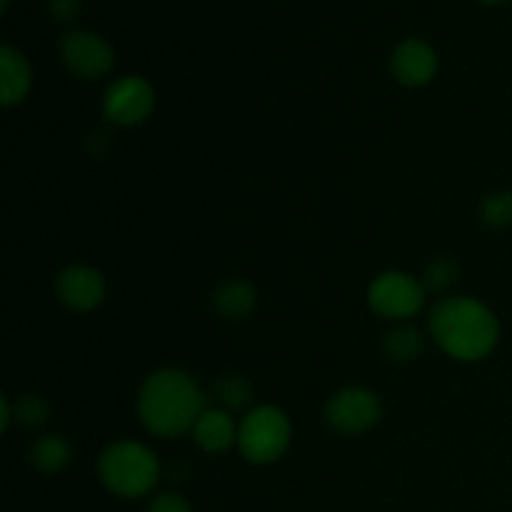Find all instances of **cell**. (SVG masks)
Masks as SVG:
<instances>
[{"label": "cell", "mask_w": 512, "mask_h": 512, "mask_svg": "<svg viewBox=\"0 0 512 512\" xmlns=\"http://www.w3.org/2000/svg\"><path fill=\"white\" fill-rule=\"evenodd\" d=\"M205 410L208 408L203 390L183 370H155L140 385L138 415L145 428L158 438H178L188 433Z\"/></svg>", "instance_id": "obj_1"}, {"label": "cell", "mask_w": 512, "mask_h": 512, "mask_svg": "<svg viewBox=\"0 0 512 512\" xmlns=\"http://www.w3.org/2000/svg\"><path fill=\"white\" fill-rule=\"evenodd\" d=\"M428 325L440 350L463 363L488 358L500 340V325L493 310L468 295H455L435 303Z\"/></svg>", "instance_id": "obj_2"}, {"label": "cell", "mask_w": 512, "mask_h": 512, "mask_svg": "<svg viewBox=\"0 0 512 512\" xmlns=\"http://www.w3.org/2000/svg\"><path fill=\"white\" fill-rule=\"evenodd\" d=\"M98 478L113 495L135 500L148 495L160 480V463L155 453L133 440L108 445L98 458Z\"/></svg>", "instance_id": "obj_3"}, {"label": "cell", "mask_w": 512, "mask_h": 512, "mask_svg": "<svg viewBox=\"0 0 512 512\" xmlns=\"http://www.w3.org/2000/svg\"><path fill=\"white\" fill-rule=\"evenodd\" d=\"M290 420L275 405L253 408L238 425V450L248 463L270 465L285 455L290 445Z\"/></svg>", "instance_id": "obj_4"}, {"label": "cell", "mask_w": 512, "mask_h": 512, "mask_svg": "<svg viewBox=\"0 0 512 512\" xmlns=\"http://www.w3.org/2000/svg\"><path fill=\"white\" fill-rule=\"evenodd\" d=\"M370 310L380 318L408 320L420 313L425 303V288L418 278L400 270L380 273L368 288Z\"/></svg>", "instance_id": "obj_5"}, {"label": "cell", "mask_w": 512, "mask_h": 512, "mask_svg": "<svg viewBox=\"0 0 512 512\" xmlns=\"http://www.w3.org/2000/svg\"><path fill=\"white\" fill-rule=\"evenodd\" d=\"M155 108V90L140 75H123L103 95V115L108 123L133 128L145 123Z\"/></svg>", "instance_id": "obj_6"}, {"label": "cell", "mask_w": 512, "mask_h": 512, "mask_svg": "<svg viewBox=\"0 0 512 512\" xmlns=\"http://www.w3.org/2000/svg\"><path fill=\"white\" fill-rule=\"evenodd\" d=\"M60 60L73 75L83 80H98L115 65V53L105 38L90 30H68L58 43Z\"/></svg>", "instance_id": "obj_7"}, {"label": "cell", "mask_w": 512, "mask_h": 512, "mask_svg": "<svg viewBox=\"0 0 512 512\" xmlns=\"http://www.w3.org/2000/svg\"><path fill=\"white\" fill-rule=\"evenodd\" d=\"M383 415V403L370 388H343L325 405V420L333 430L360 435L373 428Z\"/></svg>", "instance_id": "obj_8"}, {"label": "cell", "mask_w": 512, "mask_h": 512, "mask_svg": "<svg viewBox=\"0 0 512 512\" xmlns=\"http://www.w3.org/2000/svg\"><path fill=\"white\" fill-rule=\"evenodd\" d=\"M55 295L65 308L75 313H90L105 300V278L90 265H68L55 278Z\"/></svg>", "instance_id": "obj_9"}, {"label": "cell", "mask_w": 512, "mask_h": 512, "mask_svg": "<svg viewBox=\"0 0 512 512\" xmlns=\"http://www.w3.org/2000/svg\"><path fill=\"white\" fill-rule=\"evenodd\" d=\"M393 75L408 88H423L438 73V53L425 40H405L393 50Z\"/></svg>", "instance_id": "obj_10"}, {"label": "cell", "mask_w": 512, "mask_h": 512, "mask_svg": "<svg viewBox=\"0 0 512 512\" xmlns=\"http://www.w3.org/2000/svg\"><path fill=\"white\" fill-rule=\"evenodd\" d=\"M33 85V70L28 58L13 45L0 48V103L15 108L23 103Z\"/></svg>", "instance_id": "obj_11"}, {"label": "cell", "mask_w": 512, "mask_h": 512, "mask_svg": "<svg viewBox=\"0 0 512 512\" xmlns=\"http://www.w3.org/2000/svg\"><path fill=\"white\" fill-rule=\"evenodd\" d=\"M193 438L205 453H225L238 445V425L225 410H205L195 423Z\"/></svg>", "instance_id": "obj_12"}, {"label": "cell", "mask_w": 512, "mask_h": 512, "mask_svg": "<svg viewBox=\"0 0 512 512\" xmlns=\"http://www.w3.org/2000/svg\"><path fill=\"white\" fill-rule=\"evenodd\" d=\"M258 305V293L245 280H230L213 293V308L225 320H245Z\"/></svg>", "instance_id": "obj_13"}, {"label": "cell", "mask_w": 512, "mask_h": 512, "mask_svg": "<svg viewBox=\"0 0 512 512\" xmlns=\"http://www.w3.org/2000/svg\"><path fill=\"white\" fill-rule=\"evenodd\" d=\"M28 458L35 470H40L45 475H53L68 468L70 458H73V448L60 435H43V438H38L30 445Z\"/></svg>", "instance_id": "obj_14"}, {"label": "cell", "mask_w": 512, "mask_h": 512, "mask_svg": "<svg viewBox=\"0 0 512 512\" xmlns=\"http://www.w3.org/2000/svg\"><path fill=\"white\" fill-rule=\"evenodd\" d=\"M383 348L393 363H410V360H415L423 353L425 340L420 330H415L413 325H398V328H393L385 335Z\"/></svg>", "instance_id": "obj_15"}, {"label": "cell", "mask_w": 512, "mask_h": 512, "mask_svg": "<svg viewBox=\"0 0 512 512\" xmlns=\"http://www.w3.org/2000/svg\"><path fill=\"white\" fill-rule=\"evenodd\" d=\"M50 418V405L48 400L40 398V395H20L13 403V420H18L23 428H40V425L48 423Z\"/></svg>", "instance_id": "obj_16"}, {"label": "cell", "mask_w": 512, "mask_h": 512, "mask_svg": "<svg viewBox=\"0 0 512 512\" xmlns=\"http://www.w3.org/2000/svg\"><path fill=\"white\" fill-rule=\"evenodd\" d=\"M218 393L220 403L230 410H240V408H248L250 400H253V385L248 383V378L243 375H225L223 380L218 383L215 388Z\"/></svg>", "instance_id": "obj_17"}, {"label": "cell", "mask_w": 512, "mask_h": 512, "mask_svg": "<svg viewBox=\"0 0 512 512\" xmlns=\"http://www.w3.org/2000/svg\"><path fill=\"white\" fill-rule=\"evenodd\" d=\"M458 273L460 268L453 258H435L433 263L425 268V275L420 283H423L425 293H428V290L430 293H443V290H448L450 285L458 280Z\"/></svg>", "instance_id": "obj_18"}, {"label": "cell", "mask_w": 512, "mask_h": 512, "mask_svg": "<svg viewBox=\"0 0 512 512\" xmlns=\"http://www.w3.org/2000/svg\"><path fill=\"white\" fill-rule=\"evenodd\" d=\"M480 218L483 223L493 225V228H505L512 223V193H493L483 200L480 205Z\"/></svg>", "instance_id": "obj_19"}, {"label": "cell", "mask_w": 512, "mask_h": 512, "mask_svg": "<svg viewBox=\"0 0 512 512\" xmlns=\"http://www.w3.org/2000/svg\"><path fill=\"white\" fill-rule=\"evenodd\" d=\"M148 512H193L190 503L178 493H163L150 503Z\"/></svg>", "instance_id": "obj_20"}, {"label": "cell", "mask_w": 512, "mask_h": 512, "mask_svg": "<svg viewBox=\"0 0 512 512\" xmlns=\"http://www.w3.org/2000/svg\"><path fill=\"white\" fill-rule=\"evenodd\" d=\"M48 10L58 23H70L78 18L80 0H48Z\"/></svg>", "instance_id": "obj_21"}, {"label": "cell", "mask_w": 512, "mask_h": 512, "mask_svg": "<svg viewBox=\"0 0 512 512\" xmlns=\"http://www.w3.org/2000/svg\"><path fill=\"white\" fill-rule=\"evenodd\" d=\"M10 420H13V403H10L8 395H3L0 398V430H8Z\"/></svg>", "instance_id": "obj_22"}, {"label": "cell", "mask_w": 512, "mask_h": 512, "mask_svg": "<svg viewBox=\"0 0 512 512\" xmlns=\"http://www.w3.org/2000/svg\"><path fill=\"white\" fill-rule=\"evenodd\" d=\"M480 3H485V5H498V3H505V0H480Z\"/></svg>", "instance_id": "obj_23"}, {"label": "cell", "mask_w": 512, "mask_h": 512, "mask_svg": "<svg viewBox=\"0 0 512 512\" xmlns=\"http://www.w3.org/2000/svg\"><path fill=\"white\" fill-rule=\"evenodd\" d=\"M8 5H10V0H3V3H0V10L5 13V10H8Z\"/></svg>", "instance_id": "obj_24"}]
</instances>
